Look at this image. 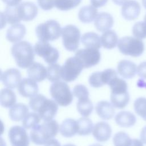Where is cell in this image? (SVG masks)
Masks as SVG:
<instances>
[{"label":"cell","instance_id":"1","mask_svg":"<svg viewBox=\"0 0 146 146\" xmlns=\"http://www.w3.org/2000/svg\"><path fill=\"white\" fill-rule=\"evenodd\" d=\"M29 104L43 121L52 120L58 110V104L54 100L47 99L42 94H36L31 98Z\"/></svg>","mask_w":146,"mask_h":146},{"label":"cell","instance_id":"2","mask_svg":"<svg viewBox=\"0 0 146 146\" xmlns=\"http://www.w3.org/2000/svg\"><path fill=\"white\" fill-rule=\"evenodd\" d=\"M59 131V126L55 120L44 121L32 129L30 133L31 141L35 144L42 145L55 137Z\"/></svg>","mask_w":146,"mask_h":146},{"label":"cell","instance_id":"3","mask_svg":"<svg viewBox=\"0 0 146 146\" xmlns=\"http://www.w3.org/2000/svg\"><path fill=\"white\" fill-rule=\"evenodd\" d=\"M11 52L17 65L21 68H29L34 62V49L27 41H21L13 44Z\"/></svg>","mask_w":146,"mask_h":146},{"label":"cell","instance_id":"4","mask_svg":"<svg viewBox=\"0 0 146 146\" xmlns=\"http://www.w3.org/2000/svg\"><path fill=\"white\" fill-rule=\"evenodd\" d=\"M62 30L60 24L56 21L50 19L38 25L35 29V33L39 41L48 42L58 39Z\"/></svg>","mask_w":146,"mask_h":146},{"label":"cell","instance_id":"5","mask_svg":"<svg viewBox=\"0 0 146 146\" xmlns=\"http://www.w3.org/2000/svg\"><path fill=\"white\" fill-rule=\"evenodd\" d=\"M50 93L56 103L62 107L69 106L73 100V94L64 82L59 80L52 83L50 87Z\"/></svg>","mask_w":146,"mask_h":146},{"label":"cell","instance_id":"6","mask_svg":"<svg viewBox=\"0 0 146 146\" xmlns=\"http://www.w3.org/2000/svg\"><path fill=\"white\" fill-rule=\"evenodd\" d=\"M119 51L125 55L140 56L144 51V43L141 39L132 36H124L118 42Z\"/></svg>","mask_w":146,"mask_h":146},{"label":"cell","instance_id":"7","mask_svg":"<svg viewBox=\"0 0 146 146\" xmlns=\"http://www.w3.org/2000/svg\"><path fill=\"white\" fill-rule=\"evenodd\" d=\"M63 44L69 51H76L79 45L80 32L79 29L72 25L64 26L62 30Z\"/></svg>","mask_w":146,"mask_h":146},{"label":"cell","instance_id":"8","mask_svg":"<svg viewBox=\"0 0 146 146\" xmlns=\"http://www.w3.org/2000/svg\"><path fill=\"white\" fill-rule=\"evenodd\" d=\"M83 68V66L77 58H68L62 66V79L66 82L74 81Z\"/></svg>","mask_w":146,"mask_h":146},{"label":"cell","instance_id":"9","mask_svg":"<svg viewBox=\"0 0 146 146\" xmlns=\"http://www.w3.org/2000/svg\"><path fill=\"white\" fill-rule=\"evenodd\" d=\"M35 53L40 57L43 58L44 60L48 64L56 63L59 57L58 50L52 47L48 42L39 41L35 43L34 47Z\"/></svg>","mask_w":146,"mask_h":146},{"label":"cell","instance_id":"10","mask_svg":"<svg viewBox=\"0 0 146 146\" xmlns=\"http://www.w3.org/2000/svg\"><path fill=\"white\" fill-rule=\"evenodd\" d=\"M75 56L80 62L84 68L93 67L100 60L101 54L99 49L86 48L78 50Z\"/></svg>","mask_w":146,"mask_h":146},{"label":"cell","instance_id":"11","mask_svg":"<svg viewBox=\"0 0 146 146\" xmlns=\"http://www.w3.org/2000/svg\"><path fill=\"white\" fill-rule=\"evenodd\" d=\"M117 76V72L112 68H107L103 71L92 73L88 78L90 85L94 88H99L104 85L109 84L110 82Z\"/></svg>","mask_w":146,"mask_h":146},{"label":"cell","instance_id":"12","mask_svg":"<svg viewBox=\"0 0 146 146\" xmlns=\"http://www.w3.org/2000/svg\"><path fill=\"white\" fill-rule=\"evenodd\" d=\"M11 146H29V137L25 128L19 125L11 127L8 132Z\"/></svg>","mask_w":146,"mask_h":146},{"label":"cell","instance_id":"13","mask_svg":"<svg viewBox=\"0 0 146 146\" xmlns=\"http://www.w3.org/2000/svg\"><path fill=\"white\" fill-rule=\"evenodd\" d=\"M22 80L21 73L17 68H11L2 72L1 80L6 88L14 89L18 87Z\"/></svg>","mask_w":146,"mask_h":146},{"label":"cell","instance_id":"14","mask_svg":"<svg viewBox=\"0 0 146 146\" xmlns=\"http://www.w3.org/2000/svg\"><path fill=\"white\" fill-rule=\"evenodd\" d=\"M17 6L19 19L23 21H30L34 19L38 14V7L31 2H23Z\"/></svg>","mask_w":146,"mask_h":146},{"label":"cell","instance_id":"15","mask_svg":"<svg viewBox=\"0 0 146 146\" xmlns=\"http://www.w3.org/2000/svg\"><path fill=\"white\" fill-rule=\"evenodd\" d=\"M17 90L22 96L31 98L38 94L39 87L36 82L29 78L21 80L17 87Z\"/></svg>","mask_w":146,"mask_h":146},{"label":"cell","instance_id":"16","mask_svg":"<svg viewBox=\"0 0 146 146\" xmlns=\"http://www.w3.org/2000/svg\"><path fill=\"white\" fill-rule=\"evenodd\" d=\"M140 5L135 0H129L125 2L121 7V15L128 21L136 19L140 13Z\"/></svg>","mask_w":146,"mask_h":146},{"label":"cell","instance_id":"17","mask_svg":"<svg viewBox=\"0 0 146 146\" xmlns=\"http://www.w3.org/2000/svg\"><path fill=\"white\" fill-rule=\"evenodd\" d=\"M112 129L108 123L105 121H100L94 125L92 135L98 141L104 142L111 137Z\"/></svg>","mask_w":146,"mask_h":146},{"label":"cell","instance_id":"18","mask_svg":"<svg viewBox=\"0 0 146 146\" xmlns=\"http://www.w3.org/2000/svg\"><path fill=\"white\" fill-rule=\"evenodd\" d=\"M136 64L128 60H120L117 66V73L124 79H132L137 73Z\"/></svg>","mask_w":146,"mask_h":146},{"label":"cell","instance_id":"19","mask_svg":"<svg viewBox=\"0 0 146 146\" xmlns=\"http://www.w3.org/2000/svg\"><path fill=\"white\" fill-rule=\"evenodd\" d=\"M27 73L29 78L36 82H40L47 78V68L38 62H33L27 68Z\"/></svg>","mask_w":146,"mask_h":146},{"label":"cell","instance_id":"20","mask_svg":"<svg viewBox=\"0 0 146 146\" xmlns=\"http://www.w3.org/2000/svg\"><path fill=\"white\" fill-rule=\"evenodd\" d=\"M112 16L105 12H102L98 14L94 21V25L96 30L100 32H104L109 30L113 25Z\"/></svg>","mask_w":146,"mask_h":146},{"label":"cell","instance_id":"21","mask_svg":"<svg viewBox=\"0 0 146 146\" xmlns=\"http://www.w3.org/2000/svg\"><path fill=\"white\" fill-rule=\"evenodd\" d=\"M26 27L21 23L13 25L6 31V38L11 43H16L20 41L26 34Z\"/></svg>","mask_w":146,"mask_h":146},{"label":"cell","instance_id":"22","mask_svg":"<svg viewBox=\"0 0 146 146\" xmlns=\"http://www.w3.org/2000/svg\"><path fill=\"white\" fill-rule=\"evenodd\" d=\"M97 115L103 120H110L115 114L113 106L110 102L105 100L99 102L95 107Z\"/></svg>","mask_w":146,"mask_h":146},{"label":"cell","instance_id":"23","mask_svg":"<svg viewBox=\"0 0 146 146\" xmlns=\"http://www.w3.org/2000/svg\"><path fill=\"white\" fill-rule=\"evenodd\" d=\"M77 120L68 118L64 120L59 126L60 133L65 137H71L78 133Z\"/></svg>","mask_w":146,"mask_h":146},{"label":"cell","instance_id":"24","mask_svg":"<svg viewBox=\"0 0 146 146\" xmlns=\"http://www.w3.org/2000/svg\"><path fill=\"white\" fill-rule=\"evenodd\" d=\"M115 121L118 125L121 127L129 128L135 124L136 117L132 112L124 111H120L116 115Z\"/></svg>","mask_w":146,"mask_h":146},{"label":"cell","instance_id":"25","mask_svg":"<svg viewBox=\"0 0 146 146\" xmlns=\"http://www.w3.org/2000/svg\"><path fill=\"white\" fill-rule=\"evenodd\" d=\"M29 107L25 104L17 103L11 107L9 111L10 119L14 121L22 120L29 113Z\"/></svg>","mask_w":146,"mask_h":146},{"label":"cell","instance_id":"26","mask_svg":"<svg viewBox=\"0 0 146 146\" xmlns=\"http://www.w3.org/2000/svg\"><path fill=\"white\" fill-rule=\"evenodd\" d=\"M81 42L86 48L99 49L102 46L100 36L93 32L84 34L81 38Z\"/></svg>","mask_w":146,"mask_h":146},{"label":"cell","instance_id":"27","mask_svg":"<svg viewBox=\"0 0 146 146\" xmlns=\"http://www.w3.org/2000/svg\"><path fill=\"white\" fill-rule=\"evenodd\" d=\"M17 96L15 92L10 88H2L0 92V103L4 108H11L15 104Z\"/></svg>","mask_w":146,"mask_h":146},{"label":"cell","instance_id":"28","mask_svg":"<svg viewBox=\"0 0 146 146\" xmlns=\"http://www.w3.org/2000/svg\"><path fill=\"white\" fill-rule=\"evenodd\" d=\"M98 15V10L91 5L82 7L78 13V18L83 23H90Z\"/></svg>","mask_w":146,"mask_h":146},{"label":"cell","instance_id":"29","mask_svg":"<svg viewBox=\"0 0 146 146\" xmlns=\"http://www.w3.org/2000/svg\"><path fill=\"white\" fill-rule=\"evenodd\" d=\"M102 46L106 49L115 48L118 43V37L113 30H108L103 32L101 37Z\"/></svg>","mask_w":146,"mask_h":146},{"label":"cell","instance_id":"30","mask_svg":"<svg viewBox=\"0 0 146 146\" xmlns=\"http://www.w3.org/2000/svg\"><path fill=\"white\" fill-rule=\"evenodd\" d=\"M110 99L111 104L114 107L119 109L125 108L129 102V95L128 92L123 93H111Z\"/></svg>","mask_w":146,"mask_h":146},{"label":"cell","instance_id":"31","mask_svg":"<svg viewBox=\"0 0 146 146\" xmlns=\"http://www.w3.org/2000/svg\"><path fill=\"white\" fill-rule=\"evenodd\" d=\"M1 18L4 19L5 24L7 22L10 25H15L21 21L19 18L16 6L7 7L3 13H1Z\"/></svg>","mask_w":146,"mask_h":146},{"label":"cell","instance_id":"32","mask_svg":"<svg viewBox=\"0 0 146 146\" xmlns=\"http://www.w3.org/2000/svg\"><path fill=\"white\" fill-rule=\"evenodd\" d=\"M78 134L80 136L90 135L92 132L94 125L90 119L87 117H82L77 120Z\"/></svg>","mask_w":146,"mask_h":146},{"label":"cell","instance_id":"33","mask_svg":"<svg viewBox=\"0 0 146 146\" xmlns=\"http://www.w3.org/2000/svg\"><path fill=\"white\" fill-rule=\"evenodd\" d=\"M76 108L78 112L83 117H88L93 111V104L89 99H78L76 103Z\"/></svg>","mask_w":146,"mask_h":146},{"label":"cell","instance_id":"34","mask_svg":"<svg viewBox=\"0 0 146 146\" xmlns=\"http://www.w3.org/2000/svg\"><path fill=\"white\" fill-rule=\"evenodd\" d=\"M108 86L111 89V93L117 94L126 92L128 91L127 82L118 76L113 78L109 83Z\"/></svg>","mask_w":146,"mask_h":146},{"label":"cell","instance_id":"35","mask_svg":"<svg viewBox=\"0 0 146 146\" xmlns=\"http://www.w3.org/2000/svg\"><path fill=\"white\" fill-rule=\"evenodd\" d=\"M62 78V66L57 63L50 64L47 67V79L54 83Z\"/></svg>","mask_w":146,"mask_h":146},{"label":"cell","instance_id":"36","mask_svg":"<svg viewBox=\"0 0 146 146\" xmlns=\"http://www.w3.org/2000/svg\"><path fill=\"white\" fill-rule=\"evenodd\" d=\"M40 119L36 112L29 113L22 120V126L25 129H33L38 125Z\"/></svg>","mask_w":146,"mask_h":146},{"label":"cell","instance_id":"37","mask_svg":"<svg viewBox=\"0 0 146 146\" xmlns=\"http://www.w3.org/2000/svg\"><path fill=\"white\" fill-rule=\"evenodd\" d=\"M132 139L129 135L123 131L116 133L113 137V143L115 146H130Z\"/></svg>","mask_w":146,"mask_h":146},{"label":"cell","instance_id":"38","mask_svg":"<svg viewBox=\"0 0 146 146\" xmlns=\"http://www.w3.org/2000/svg\"><path fill=\"white\" fill-rule=\"evenodd\" d=\"M82 0H55V6L62 11L70 10L78 6Z\"/></svg>","mask_w":146,"mask_h":146},{"label":"cell","instance_id":"39","mask_svg":"<svg viewBox=\"0 0 146 146\" xmlns=\"http://www.w3.org/2000/svg\"><path fill=\"white\" fill-rule=\"evenodd\" d=\"M135 112L146 121V98L140 97L135 100L133 103Z\"/></svg>","mask_w":146,"mask_h":146},{"label":"cell","instance_id":"40","mask_svg":"<svg viewBox=\"0 0 146 146\" xmlns=\"http://www.w3.org/2000/svg\"><path fill=\"white\" fill-rule=\"evenodd\" d=\"M132 34L137 38H146V23L143 21L135 23L132 27Z\"/></svg>","mask_w":146,"mask_h":146},{"label":"cell","instance_id":"41","mask_svg":"<svg viewBox=\"0 0 146 146\" xmlns=\"http://www.w3.org/2000/svg\"><path fill=\"white\" fill-rule=\"evenodd\" d=\"M72 94L74 96L78 99H85L89 98V91L87 88L83 84H77L74 86Z\"/></svg>","mask_w":146,"mask_h":146},{"label":"cell","instance_id":"42","mask_svg":"<svg viewBox=\"0 0 146 146\" xmlns=\"http://www.w3.org/2000/svg\"><path fill=\"white\" fill-rule=\"evenodd\" d=\"M39 6L44 10H50L55 6V0H38Z\"/></svg>","mask_w":146,"mask_h":146},{"label":"cell","instance_id":"43","mask_svg":"<svg viewBox=\"0 0 146 146\" xmlns=\"http://www.w3.org/2000/svg\"><path fill=\"white\" fill-rule=\"evenodd\" d=\"M137 74L141 78L146 80V61L139 64L137 67Z\"/></svg>","mask_w":146,"mask_h":146},{"label":"cell","instance_id":"44","mask_svg":"<svg viewBox=\"0 0 146 146\" xmlns=\"http://www.w3.org/2000/svg\"><path fill=\"white\" fill-rule=\"evenodd\" d=\"M107 2L108 0H90L91 5L95 8L101 7L104 6Z\"/></svg>","mask_w":146,"mask_h":146},{"label":"cell","instance_id":"45","mask_svg":"<svg viewBox=\"0 0 146 146\" xmlns=\"http://www.w3.org/2000/svg\"><path fill=\"white\" fill-rule=\"evenodd\" d=\"M22 0H2L8 6H15L19 4Z\"/></svg>","mask_w":146,"mask_h":146},{"label":"cell","instance_id":"46","mask_svg":"<svg viewBox=\"0 0 146 146\" xmlns=\"http://www.w3.org/2000/svg\"><path fill=\"white\" fill-rule=\"evenodd\" d=\"M44 146H60V143L55 139L53 138L48 141Z\"/></svg>","mask_w":146,"mask_h":146},{"label":"cell","instance_id":"47","mask_svg":"<svg viewBox=\"0 0 146 146\" xmlns=\"http://www.w3.org/2000/svg\"><path fill=\"white\" fill-rule=\"evenodd\" d=\"M140 140L142 141V142L146 144V125L144 127L140 132Z\"/></svg>","mask_w":146,"mask_h":146},{"label":"cell","instance_id":"48","mask_svg":"<svg viewBox=\"0 0 146 146\" xmlns=\"http://www.w3.org/2000/svg\"><path fill=\"white\" fill-rule=\"evenodd\" d=\"M143 143L141 140H139L137 139H132L131 144L130 146H144Z\"/></svg>","mask_w":146,"mask_h":146},{"label":"cell","instance_id":"49","mask_svg":"<svg viewBox=\"0 0 146 146\" xmlns=\"http://www.w3.org/2000/svg\"><path fill=\"white\" fill-rule=\"evenodd\" d=\"M113 3H115L116 5H122L125 2L127 1V0H112Z\"/></svg>","mask_w":146,"mask_h":146},{"label":"cell","instance_id":"50","mask_svg":"<svg viewBox=\"0 0 146 146\" xmlns=\"http://www.w3.org/2000/svg\"><path fill=\"white\" fill-rule=\"evenodd\" d=\"M142 3L145 9H146V0H142Z\"/></svg>","mask_w":146,"mask_h":146},{"label":"cell","instance_id":"51","mask_svg":"<svg viewBox=\"0 0 146 146\" xmlns=\"http://www.w3.org/2000/svg\"><path fill=\"white\" fill-rule=\"evenodd\" d=\"M90 146H103L102 145L100 144H98V143H96V144H93Z\"/></svg>","mask_w":146,"mask_h":146},{"label":"cell","instance_id":"52","mask_svg":"<svg viewBox=\"0 0 146 146\" xmlns=\"http://www.w3.org/2000/svg\"><path fill=\"white\" fill-rule=\"evenodd\" d=\"M63 146H76V145L73 144H66V145H64Z\"/></svg>","mask_w":146,"mask_h":146},{"label":"cell","instance_id":"53","mask_svg":"<svg viewBox=\"0 0 146 146\" xmlns=\"http://www.w3.org/2000/svg\"><path fill=\"white\" fill-rule=\"evenodd\" d=\"M144 22L146 23V14H145V16L144 17Z\"/></svg>","mask_w":146,"mask_h":146}]
</instances>
